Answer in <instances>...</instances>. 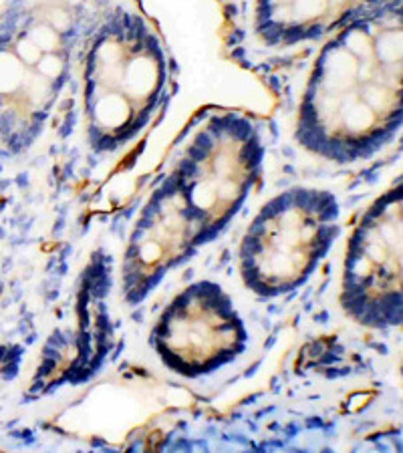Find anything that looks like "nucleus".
Segmentation results:
<instances>
[{"mask_svg":"<svg viewBox=\"0 0 403 453\" xmlns=\"http://www.w3.org/2000/svg\"><path fill=\"white\" fill-rule=\"evenodd\" d=\"M81 69L85 140L99 157L131 148L170 89V57L136 12H115L87 35Z\"/></svg>","mask_w":403,"mask_h":453,"instance_id":"f03ea898","label":"nucleus"},{"mask_svg":"<svg viewBox=\"0 0 403 453\" xmlns=\"http://www.w3.org/2000/svg\"><path fill=\"white\" fill-rule=\"evenodd\" d=\"M343 232L341 203L329 189L292 186L260 206L238 244L236 266L254 296L281 298L303 288Z\"/></svg>","mask_w":403,"mask_h":453,"instance_id":"7ed1b4c3","label":"nucleus"},{"mask_svg":"<svg viewBox=\"0 0 403 453\" xmlns=\"http://www.w3.org/2000/svg\"><path fill=\"white\" fill-rule=\"evenodd\" d=\"M200 228L178 189L166 178L139 210L120 266V295L128 306H139L175 268L202 250Z\"/></svg>","mask_w":403,"mask_h":453,"instance_id":"0eeeda50","label":"nucleus"},{"mask_svg":"<svg viewBox=\"0 0 403 453\" xmlns=\"http://www.w3.org/2000/svg\"><path fill=\"white\" fill-rule=\"evenodd\" d=\"M339 306L368 331H393L403 323L401 180L369 203L349 234Z\"/></svg>","mask_w":403,"mask_h":453,"instance_id":"39448f33","label":"nucleus"},{"mask_svg":"<svg viewBox=\"0 0 403 453\" xmlns=\"http://www.w3.org/2000/svg\"><path fill=\"white\" fill-rule=\"evenodd\" d=\"M248 342L251 333L230 292L210 279L174 295L150 331L158 361L184 379L222 371L246 353Z\"/></svg>","mask_w":403,"mask_h":453,"instance_id":"423d86ee","label":"nucleus"},{"mask_svg":"<svg viewBox=\"0 0 403 453\" xmlns=\"http://www.w3.org/2000/svg\"><path fill=\"white\" fill-rule=\"evenodd\" d=\"M267 145L251 117H208L167 173L200 228L204 246L229 230L265 173Z\"/></svg>","mask_w":403,"mask_h":453,"instance_id":"20e7f679","label":"nucleus"},{"mask_svg":"<svg viewBox=\"0 0 403 453\" xmlns=\"http://www.w3.org/2000/svg\"><path fill=\"white\" fill-rule=\"evenodd\" d=\"M399 11L357 17L325 39L306 79L295 142L325 162L359 164L401 131Z\"/></svg>","mask_w":403,"mask_h":453,"instance_id":"f257e3e1","label":"nucleus"}]
</instances>
